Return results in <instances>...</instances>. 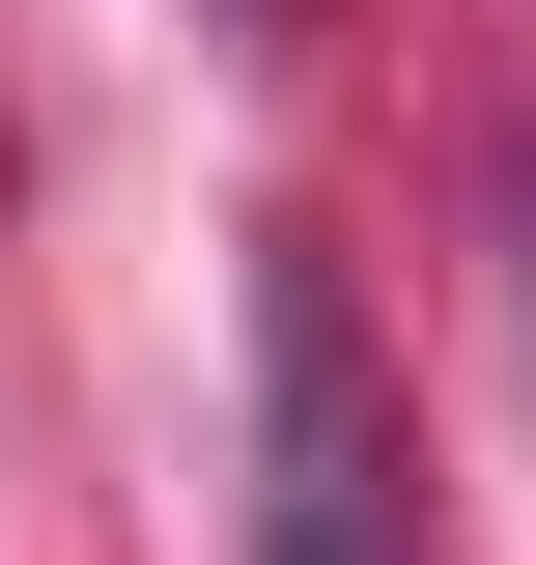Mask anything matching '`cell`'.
<instances>
[{
	"label": "cell",
	"instance_id": "1",
	"mask_svg": "<svg viewBox=\"0 0 536 565\" xmlns=\"http://www.w3.org/2000/svg\"><path fill=\"white\" fill-rule=\"evenodd\" d=\"M255 565H424L396 367H367V311H339L311 226H255Z\"/></svg>",
	"mask_w": 536,
	"mask_h": 565
},
{
	"label": "cell",
	"instance_id": "2",
	"mask_svg": "<svg viewBox=\"0 0 536 565\" xmlns=\"http://www.w3.org/2000/svg\"><path fill=\"white\" fill-rule=\"evenodd\" d=\"M508 340H536V141H508Z\"/></svg>",
	"mask_w": 536,
	"mask_h": 565
}]
</instances>
